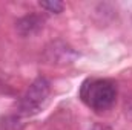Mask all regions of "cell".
Masks as SVG:
<instances>
[{
	"label": "cell",
	"mask_w": 132,
	"mask_h": 130,
	"mask_svg": "<svg viewBox=\"0 0 132 130\" xmlns=\"http://www.w3.org/2000/svg\"><path fill=\"white\" fill-rule=\"evenodd\" d=\"M78 97L94 112L111 109L117 99V86L108 78H88L81 83Z\"/></svg>",
	"instance_id": "1"
},
{
	"label": "cell",
	"mask_w": 132,
	"mask_h": 130,
	"mask_svg": "<svg viewBox=\"0 0 132 130\" xmlns=\"http://www.w3.org/2000/svg\"><path fill=\"white\" fill-rule=\"evenodd\" d=\"M49 94H51V83L45 77L35 78L19 103V115L32 116L35 113H38L46 104Z\"/></svg>",
	"instance_id": "2"
},
{
	"label": "cell",
	"mask_w": 132,
	"mask_h": 130,
	"mask_svg": "<svg viewBox=\"0 0 132 130\" xmlns=\"http://www.w3.org/2000/svg\"><path fill=\"white\" fill-rule=\"evenodd\" d=\"M46 63L55 66H66L78 58V52L65 41H52L43 54Z\"/></svg>",
	"instance_id": "3"
},
{
	"label": "cell",
	"mask_w": 132,
	"mask_h": 130,
	"mask_svg": "<svg viewBox=\"0 0 132 130\" xmlns=\"http://www.w3.org/2000/svg\"><path fill=\"white\" fill-rule=\"evenodd\" d=\"M43 23H45V18L42 15H38V14H28V15H23L22 18L17 20L15 31L22 37H31V35L40 32L43 29Z\"/></svg>",
	"instance_id": "4"
},
{
	"label": "cell",
	"mask_w": 132,
	"mask_h": 130,
	"mask_svg": "<svg viewBox=\"0 0 132 130\" xmlns=\"http://www.w3.org/2000/svg\"><path fill=\"white\" fill-rule=\"evenodd\" d=\"M23 121L20 115H11L0 119V130H22Z\"/></svg>",
	"instance_id": "5"
},
{
	"label": "cell",
	"mask_w": 132,
	"mask_h": 130,
	"mask_svg": "<svg viewBox=\"0 0 132 130\" xmlns=\"http://www.w3.org/2000/svg\"><path fill=\"white\" fill-rule=\"evenodd\" d=\"M40 8H43L45 11L51 12V14H60L65 9V3L59 2V0H48V2H40L38 3Z\"/></svg>",
	"instance_id": "6"
},
{
	"label": "cell",
	"mask_w": 132,
	"mask_h": 130,
	"mask_svg": "<svg viewBox=\"0 0 132 130\" xmlns=\"http://www.w3.org/2000/svg\"><path fill=\"white\" fill-rule=\"evenodd\" d=\"M125 110H126V115H129L132 118V97L126 101V106H125Z\"/></svg>",
	"instance_id": "7"
},
{
	"label": "cell",
	"mask_w": 132,
	"mask_h": 130,
	"mask_svg": "<svg viewBox=\"0 0 132 130\" xmlns=\"http://www.w3.org/2000/svg\"><path fill=\"white\" fill-rule=\"evenodd\" d=\"M91 130H111L108 126H101V124H95V126H92V129Z\"/></svg>",
	"instance_id": "8"
},
{
	"label": "cell",
	"mask_w": 132,
	"mask_h": 130,
	"mask_svg": "<svg viewBox=\"0 0 132 130\" xmlns=\"http://www.w3.org/2000/svg\"><path fill=\"white\" fill-rule=\"evenodd\" d=\"M2 86H3V84H2V83H0V89H2Z\"/></svg>",
	"instance_id": "9"
}]
</instances>
